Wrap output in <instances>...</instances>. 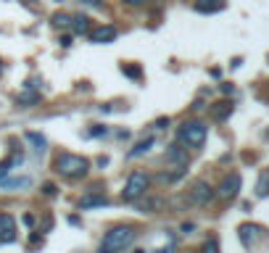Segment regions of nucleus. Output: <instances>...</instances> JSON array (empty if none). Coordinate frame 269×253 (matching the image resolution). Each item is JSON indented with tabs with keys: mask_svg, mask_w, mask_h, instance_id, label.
I'll list each match as a JSON object with an SVG mask.
<instances>
[{
	"mask_svg": "<svg viewBox=\"0 0 269 253\" xmlns=\"http://www.w3.org/2000/svg\"><path fill=\"white\" fill-rule=\"evenodd\" d=\"M214 195H217V193H214V187L209 185V182H203V180L193 182V187H190V193H188L190 203H195V206H206V203H211V198H214Z\"/></svg>",
	"mask_w": 269,
	"mask_h": 253,
	"instance_id": "5",
	"label": "nucleus"
},
{
	"mask_svg": "<svg viewBox=\"0 0 269 253\" xmlns=\"http://www.w3.org/2000/svg\"><path fill=\"white\" fill-rule=\"evenodd\" d=\"M37 101H40V95H32V93H27V95H19V103H21V106H35Z\"/></svg>",
	"mask_w": 269,
	"mask_h": 253,
	"instance_id": "22",
	"label": "nucleus"
},
{
	"mask_svg": "<svg viewBox=\"0 0 269 253\" xmlns=\"http://www.w3.org/2000/svg\"><path fill=\"white\" fill-rule=\"evenodd\" d=\"M148 185H151V177H148V174H145V172H132V174L127 177L124 190H121V198H124V201H137V198L145 195Z\"/></svg>",
	"mask_w": 269,
	"mask_h": 253,
	"instance_id": "4",
	"label": "nucleus"
},
{
	"mask_svg": "<svg viewBox=\"0 0 269 253\" xmlns=\"http://www.w3.org/2000/svg\"><path fill=\"white\" fill-rule=\"evenodd\" d=\"M127 5H143V3H148V0H124Z\"/></svg>",
	"mask_w": 269,
	"mask_h": 253,
	"instance_id": "29",
	"label": "nucleus"
},
{
	"mask_svg": "<svg viewBox=\"0 0 269 253\" xmlns=\"http://www.w3.org/2000/svg\"><path fill=\"white\" fill-rule=\"evenodd\" d=\"M230 113H232V103H227V101H222L217 106H211V116L217 119V121H225Z\"/></svg>",
	"mask_w": 269,
	"mask_h": 253,
	"instance_id": "12",
	"label": "nucleus"
},
{
	"mask_svg": "<svg viewBox=\"0 0 269 253\" xmlns=\"http://www.w3.org/2000/svg\"><path fill=\"white\" fill-rule=\"evenodd\" d=\"M72 29H74L77 35H84V32H90V19L84 16V13H82V16H72Z\"/></svg>",
	"mask_w": 269,
	"mask_h": 253,
	"instance_id": "16",
	"label": "nucleus"
},
{
	"mask_svg": "<svg viewBox=\"0 0 269 253\" xmlns=\"http://www.w3.org/2000/svg\"><path fill=\"white\" fill-rule=\"evenodd\" d=\"M27 140L35 145V150H45V137L37 135V132H27Z\"/></svg>",
	"mask_w": 269,
	"mask_h": 253,
	"instance_id": "20",
	"label": "nucleus"
},
{
	"mask_svg": "<svg viewBox=\"0 0 269 253\" xmlns=\"http://www.w3.org/2000/svg\"><path fill=\"white\" fill-rule=\"evenodd\" d=\"M101 253H106V251H101Z\"/></svg>",
	"mask_w": 269,
	"mask_h": 253,
	"instance_id": "33",
	"label": "nucleus"
},
{
	"mask_svg": "<svg viewBox=\"0 0 269 253\" xmlns=\"http://www.w3.org/2000/svg\"><path fill=\"white\" fill-rule=\"evenodd\" d=\"M237 232H240V240H243V245H251V243H253V235H256V232H261V227H256V224H243L240 229H237Z\"/></svg>",
	"mask_w": 269,
	"mask_h": 253,
	"instance_id": "14",
	"label": "nucleus"
},
{
	"mask_svg": "<svg viewBox=\"0 0 269 253\" xmlns=\"http://www.w3.org/2000/svg\"><path fill=\"white\" fill-rule=\"evenodd\" d=\"M240 185H243V180H240V174H227L225 180L219 182V187H217V195L219 198H225V201H230V198H235L237 193H240Z\"/></svg>",
	"mask_w": 269,
	"mask_h": 253,
	"instance_id": "6",
	"label": "nucleus"
},
{
	"mask_svg": "<svg viewBox=\"0 0 269 253\" xmlns=\"http://www.w3.org/2000/svg\"><path fill=\"white\" fill-rule=\"evenodd\" d=\"M169 127V119H158L156 121V129H166Z\"/></svg>",
	"mask_w": 269,
	"mask_h": 253,
	"instance_id": "28",
	"label": "nucleus"
},
{
	"mask_svg": "<svg viewBox=\"0 0 269 253\" xmlns=\"http://www.w3.org/2000/svg\"><path fill=\"white\" fill-rule=\"evenodd\" d=\"M101 206H109V201H106L103 195H84L79 201V209L87 211V209H101Z\"/></svg>",
	"mask_w": 269,
	"mask_h": 253,
	"instance_id": "11",
	"label": "nucleus"
},
{
	"mask_svg": "<svg viewBox=\"0 0 269 253\" xmlns=\"http://www.w3.org/2000/svg\"><path fill=\"white\" fill-rule=\"evenodd\" d=\"M193 8L198 13H217V11L225 8V0H195Z\"/></svg>",
	"mask_w": 269,
	"mask_h": 253,
	"instance_id": "10",
	"label": "nucleus"
},
{
	"mask_svg": "<svg viewBox=\"0 0 269 253\" xmlns=\"http://www.w3.org/2000/svg\"><path fill=\"white\" fill-rule=\"evenodd\" d=\"M116 27H111V24H106V27H98V29H93L90 32V40H93L95 45H109V42H114L116 40Z\"/></svg>",
	"mask_w": 269,
	"mask_h": 253,
	"instance_id": "9",
	"label": "nucleus"
},
{
	"mask_svg": "<svg viewBox=\"0 0 269 253\" xmlns=\"http://www.w3.org/2000/svg\"><path fill=\"white\" fill-rule=\"evenodd\" d=\"M201 253H219V243L214 240V237H211V240H206V243H203V251H201Z\"/></svg>",
	"mask_w": 269,
	"mask_h": 253,
	"instance_id": "23",
	"label": "nucleus"
},
{
	"mask_svg": "<svg viewBox=\"0 0 269 253\" xmlns=\"http://www.w3.org/2000/svg\"><path fill=\"white\" fill-rule=\"evenodd\" d=\"M106 132H109V129H106V127H101V124L90 129V135H93V137H101V135H106Z\"/></svg>",
	"mask_w": 269,
	"mask_h": 253,
	"instance_id": "26",
	"label": "nucleus"
},
{
	"mask_svg": "<svg viewBox=\"0 0 269 253\" xmlns=\"http://www.w3.org/2000/svg\"><path fill=\"white\" fill-rule=\"evenodd\" d=\"M56 172L66 180H82L90 172V161L77 153H61L56 158Z\"/></svg>",
	"mask_w": 269,
	"mask_h": 253,
	"instance_id": "2",
	"label": "nucleus"
},
{
	"mask_svg": "<svg viewBox=\"0 0 269 253\" xmlns=\"http://www.w3.org/2000/svg\"><path fill=\"white\" fill-rule=\"evenodd\" d=\"M16 164H21V156H19V158H8V161H3V164H0V180H3L5 174L11 172V166H16Z\"/></svg>",
	"mask_w": 269,
	"mask_h": 253,
	"instance_id": "21",
	"label": "nucleus"
},
{
	"mask_svg": "<svg viewBox=\"0 0 269 253\" xmlns=\"http://www.w3.org/2000/svg\"><path fill=\"white\" fill-rule=\"evenodd\" d=\"M164 158L169 161V164H174V166H188V148L185 145H180V143H174V145H169L166 148Z\"/></svg>",
	"mask_w": 269,
	"mask_h": 253,
	"instance_id": "8",
	"label": "nucleus"
},
{
	"mask_svg": "<svg viewBox=\"0 0 269 253\" xmlns=\"http://www.w3.org/2000/svg\"><path fill=\"white\" fill-rule=\"evenodd\" d=\"M256 195L259 198H267L269 195V172H264L259 177V182H256Z\"/></svg>",
	"mask_w": 269,
	"mask_h": 253,
	"instance_id": "18",
	"label": "nucleus"
},
{
	"mask_svg": "<svg viewBox=\"0 0 269 253\" xmlns=\"http://www.w3.org/2000/svg\"><path fill=\"white\" fill-rule=\"evenodd\" d=\"M121 72H124L127 76H132V79H137V76H140V69H137V66H121Z\"/></svg>",
	"mask_w": 269,
	"mask_h": 253,
	"instance_id": "24",
	"label": "nucleus"
},
{
	"mask_svg": "<svg viewBox=\"0 0 269 253\" xmlns=\"http://www.w3.org/2000/svg\"><path fill=\"white\" fill-rule=\"evenodd\" d=\"M56 3H64V0H56Z\"/></svg>",
	"mask_w": 269,
	"mask_h": 253,
	"instance_id": "32",
	"label": "nucleus"
},
{
	"mask_svg": "<svg viewBox=\"0 0 269 253\" xmlns=\"http://www.w3.org/2000/svg\"><path fill=\"white\" fill-rule=\"evenodd\" d=\"M135 253H145V251H135Z\"/></svg>",
	"mask_w": 269,
	"mask_h": 253,
	"instance_id": "31",
	"label": "nucleus"
},
{
	"mask_svg": "<svg viewBox=\"0 0 269 253\" xmlns=\"http://www.w3.org/2000/svg\"><path fill=\"white\" fill-rule=\"evenodd\" d=\"M135 240H137V229L135 227H129V224L114 227V229H109V232L103 235L101 251H106V253H121L124 248H129Z\"/></svg>",
	"mask_w": 269,
	"mask_h": 253,
	"instance_id": "1",
	"label": "nucleus"
},
{
	"mask_svg": "<svg viewBox=\"0 0 269 253\" xmlns=\"http://www.w3.org/2000/svg\"><path fill=\"white\" fill-rule=\"evenodd\" d=\"M0 185H3L5 190H16V187H29V185H32V180H29V177H13V180H0Z\"/></svg>",
	"mask_w": 269,
	"mask_h": 253,
	"instance_id": "13",
	"label": "nucleus"
},
{
	"mask_svg": "<svg viewBox=\"0 0 269 253\" xmlns=\"http://www.w3.org/2000/svg\"><path fill=\"white\" fill-rule=\"evenodd\" d=\"M206 135H209L206 124L203 121H195V119L185 121V124L177 129V140H180V145H188V148H201L206 143Z\"/></svg>",
	"mask_w": 269,
	"mask_h": 253,
	"instance_id": "3",
	"label": "nucleus"
},
{
	"mask_svg": "<svg viewBox=\"0 0 269 253\" xmlns=\"http://www.w3.org/2000/svg\"><path fill=\"white\" fill-rule=\"evenodd\" d=\"M42 193H45V195H56V185H53V182H45V185H42Z\"/></svg>",
	"mask_w": 269,
	"mask_h": 253,
	"instance_id": "25",
	"label": "nucleus"
},
{
	"mask_svg": "<svg viewBox=\"0 0 269 253\" xmlns=\"http://www.w3.org/2000/svg\"><path fill=\"white\" fill-rule=\"evenodd\" d=\"M16 240V219L11 214H0V243Z\"/></svg>",
	"mask_w": 269,
	"mask_h": 253,
	"instance_id": "7",
	"label": "nucleus"
},
{
	"mask_svg": "<svg viewBox=\"0 0 269 253\" xmlns=\"http://www.w3.org/2000/svg\"><path fill=\"white\" fill-rule=\"evenodd\" d=\"M24 224L32 227V224H35V217H29V214H27V217H24Z\"/></svg>",
	"mask_w": 269,
	"mask_h": 253,
	"instance_id": "30",
	"label": "nucleus"
},
{
	"mask_svg": "<svg viewBox=\"0 0 269 253\" xmlns=\"http://www.w3.org/2000/svg\"><path fill=\"white\" fill-rule=\"evenodd\" d=\"M82 5H90V8H98V5H101V0H82Z\"/></svg>",
	"mask_w": 269,
	"mask_h": 253,
	"instance_id": "27",
	"label": "nucleus"
},
{
	"mask_svg": "<svg viewBox=\"0 0 269 253\" xmlns=\"http://www.w3.org/2000/svg\"><path fill=\"white\" fill-rule=\"evenodd\" d=\"M53 27L56 29H72V16H69V13H56V16H53Z\"/></svg>",
	"mask_w": 269,
	"mask_h": 253,
	"instance_id": "19",
	"label": "nucleus"
},
{
	"mask_svg": "<svg viewBox=\"0 0 269 253\" xmlns=\"http://www.w3.org/2000/svg\"><path fill=\"white\" fill-rule=\"evenodd\" d=\"M151 145H153V137H145V140H140L132 150H129V158H140V156H145V153L151 150Z\"/></svg>",
	"mask_w": 269,
	"mask_h": 253,
	"instance_id": "15",
	"label": "nucleus"
},
{
	"mask_svg": "<svg viewBox=\"0 0 269 253\" xmlns=\"http://www.w3.org/2000/svg\"><path fill=\"white\" fill-rule=\"evenodd\" d=\"M161 206H164V201H161V198H148V201L140 203V211H143V214H156Z\"/></svg>",
	"mask_w": 269,
	"mask_h": 253,
	"instance_id": "17",
	"label": "nucleus"
}]
</instances>
